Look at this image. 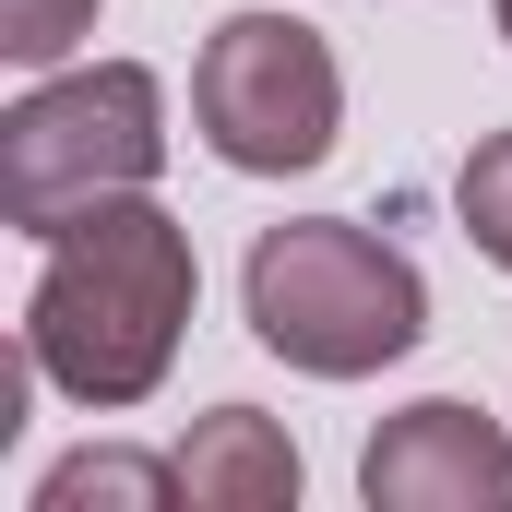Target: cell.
Segmentation results:
<instances>
[{
    "mask_svg": "<svg viewBox=\"0 0 512 512\" xmlns=\"http://www.w3.org/2000/svg\"><path fill=\"white\" fill-rule=\"evenodd\" d=\"M179 501L191 512H298V441L262 405H215L179 429Z\"/></svg>",
    "mask_w": 512,
    "mask_h": 512,
    "instance_id": "cell-6",
    "label": "cell"
},
{
    "mask_svg": "<svg viewBox=\"0 0 512 512\" xmlns=\"http://www.w3.org/2000/svg\"><path fill=\"white\" fill-rule=\"evenodd\" d=\"M251 334L310 382H370L429 334V274L358 215H286L251 239Z\"/></svg>",
    "mask_w": 512,
    "mask_h": 512,
    "instance_id": "cell-2",
    "label": "cell"
},
{
    "mask_svg": "<svg viewBox=\"0 0 512 512\" xmlns=\"http://www.w3.org/2000/svg\"><path fill=\"white\" fill-rule=\"evenodd\" d=\"M167 512L179 501V453H120V441H108V453H72V465H48V477H36V512Z\"/></svg>",
    "mask_w": 512,
    "mask_h": 512,
    "instance_id": "cell-7",
    "label": "cell"
},
{
    "mask_svg": "<svg viewBox=\"0 0 512 512\" xmlns=\"http://www.w3.org/2000/svg\"><path fill=\"white\" fill-rule=\"evenodd\" d=\"M489 12H501V36H512V0H489Z\"/></svg>",
    "mask_w": 512,
    "mask_h": 512,
    "instance_id": "cell-10",
    "label": "cell"
},
{
    "mask_svg": "<svg viewBox=\"0 0 512 512\" xmlns=\"http://www.w3.org/2000/svg\"><path fill=\"white\" fill-rule=\"evenodd\" d=\"M96 12H108V0H0V60L48 72V60H72V48L96 36Z\"/></svg>",
    "mask_w": 512,
    "mask_h": 512,
    "instance_id": "cell-9",
    "label": "cell"
},
{
    "mask_svg": "<svg viewBox=\"0 0 512 512\" xmlns=\"http://www.w3.org/2000/svg\"><path fill=\"white\" fill-rule=\"evenodd\" d=\"M358 501L370 512H512V441H501V417L465 405V393H417L405 417L370 429Z\"/></svg>",
    "mask_w": 512,
    "mask_h": 512,
    "instance_id": "cell-5",
    "label": "cell"
},
{
    "mask_svg": "<svg viewBox=\"0 0 512 512\" xmlns=\"http://www.w3.org/2000/svg\"><path fill=\"white\" fill-rule=\"evenodd\" d=\"M453 215H465L477 262H501V274H512V131H477V155L453 167Z\"/></svg>",
    "mask_w": 512,
    "mask_h": 512,
    "instance_id": "cell-8",
    "label": "cell"
},
{
    "mask_svg": "<svg viewBox=\"0 0 512 512\" xmlns=\"http://www.w3.org/2000/svg\"><path fill=\"white\" fill-rule=\"evenodd\" d=\"M155 167H167V84L143 60L48 72L36 96L0 108V227H24L48 251L72 215L155 191Z\"/></svg>",
    "mask_w": 512,
    "mask_h": 512,
    "instance_id": "cell-3",
    "label": "cell"
},
{
    "mask_svg": "<svg viewBox=\"0 0 512 512\" xmlns=\"http://www.w3.org/2000/svg\"><path fill=\"white\" fill-rule=\"evenodd\" d=\"M191 120L215 143V167L239 179H298L334 155L346 131V72L322 48V24L298 12H227L191 60Z\"/></svg>",
    "mask_w": 512,
    "mask_h": 512,
    "instance_id": "cell-4",
    "label": "cell"
},
{
    "mask_svg": "<svg viewBox=\"0 0 512 512\" xmlns=\"http://www.w3.org/2000/svg\"><path fill=\"white\" fill-rule=\"evenodd\" d=\"M191 298H203V262L191 227L131 191L72 215L48 262H36V298H24V358L36 382H60L84 417H131L143 393L179 370V334H191Z\"/></svg>",
    "mask_w": 512,
    "mask_h": 512,
    "instance_id": "cell-1",
    "label": "cell"
}]
</instances>
